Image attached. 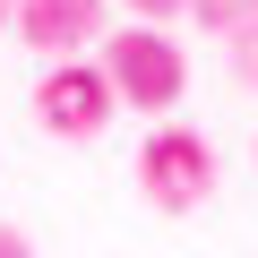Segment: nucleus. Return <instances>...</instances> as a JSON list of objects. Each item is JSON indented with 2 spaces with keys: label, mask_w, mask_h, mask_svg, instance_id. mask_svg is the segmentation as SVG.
<instances>
[{
  "label": "nucleus",
  "mask_w": 258,
  "mask_h": 258,
  "mask_svg": "<svg viewBox=\"0 0 258 258\" xmlns=\"http://www.w3.org/2000/svg\"><path fill=\"white\" fill-rule=\"evenodd\" d=\"M103 78L120 103H138V112H172L181 86H189V60L172 35H155L147 18H129V35H103Z\"/></svg>",
  "instance_id": "1"
},
{
  "label": "nucleus",
  "mask_w": 258,
  "mask_h": 258,
  "mask_svg": "<svg viewBox=\"0 0 258 258\" xmlns=\"http://www.w3.org/2000/svg\"><path fill=\"white\" fill-rule=\"evenodd\" d=\"M215 147L198 138V129H181V120H164L155 138L138 147V198L147 207H164V215H189V207H207L215 198Z\"/></svg>",
  "instance_id": "2"
},
{
  "label": "nucleus",
  "mask_w": 258,
  "mask_h": 258,
  "mask_svg": "<svg viewBox=\"0 0 258 258\" xmlns=\"http://www.w3.org/2000/svg\"><path fill=\"white\" fill-rule=\"evenodd\" d=\"M120 112V95H112V78H103V60H52L43 78H35V120L52 129V138H103V120Z\"/></svg>",
  "instance_id": "3"
},
{
  "label": "nucleus",
  "mask_w": 258,
  "mask_h": 258,
  "mask_svg": "<svg viewBox=\"0 0 258 258\" xmlns=\"http://www.w3.org/2000/svg\"><path fill=\"white\" fill-rule=\"evenodd\" d=\"M43 60H69L78 43L103 35V0H18V18H9Z\"/></svg>",
  "instance_id": "4"
},
{
  "label": "nucleus",
  "mask_w": 258,
  "mask_h": 258,
  "mask_svg": "<svg viewBox=\"0 0 258 258\" xmlns=\"http://www.w3.org/2000/svg\"><path fill=\"white\" fill-rule=\"evenodd\" d=\"M189 18H198L207 35H241V26L258 18V0H189Z\"/></svg>",
  "instance_id": "5"
},
{
  "label": "nucleus",
  "mask_w": 258,
  "mask_h": 258,
  "mask_svg": "<svg viewBox=\"0 0 258 258\" xmlns=\"http://www.w3.org/2000/svg\"><path fill=\"white\" fill-rule=\"evenodd\" d=\"M224 52H232V78H241V86L258 95V18H249L241 35H224Z\"/></svg>",
  "instance_id": "6"
},
{
  "label": "nucleus",
  "mask_w": 258,
  "mask_h": 258,
  "mask_svg": "<svg viewBox=\"0 0 258 258\" xmlns=\"http://www.w3.org/2000/svg\"><path fill=\"white\" fill-rule=\"evenodd\" d=\"M189 0H129V18H147V26H164V18H181Z\"/></svg>",
  "instance_id": "7"
},
{
  "label": "nucleus",
  "mask_w": 258,
  "mask_h": 258,
  "mask_svg": "<svg viewBox=\"0 0 258 258\" xmlns=\"http://www.w3.org/2000/svg\"><path fill=\"white\" fill-rule=\"evenodd\" d=\"M0 258H35V241H26L18 224H0Z\"/></svg>",
  "instance_id": "8"
},
{
  "label": "nucleus",
  "mask_w": 258,
  "mask_h": 258,
  "mask_svg": "<svg viewBox=\"0 0 258 258\" xmlns=\"http://www.w3.org/2000/svg\"><path fill=\"white\" fill-rule=\"evenodd\" d=\"M9 18H18V0H0V26H9Z\"/></svg>",
  "instance_id": "9"
}]
</instances>
